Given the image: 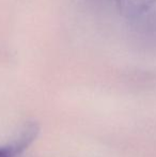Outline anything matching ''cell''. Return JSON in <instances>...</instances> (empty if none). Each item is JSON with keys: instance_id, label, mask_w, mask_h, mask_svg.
Wrapping results in <instances>:
<instances>
[{"instance_id": "obj_1", "label": "cell", "mask_w": 156, "mask_h": 157, "mask_svg": "<svg viewBox=\"0 0 156 157\" xmlns=\"http://www.w3.org/2000/svg\"><path fill=\"white\" fill-rule=\"evenodd\" d=\"M38 126L29 124L24 127L23 132L11 143L0 147V157H17L33 142L38 135Z\"/></svg>"}]
</instances>
